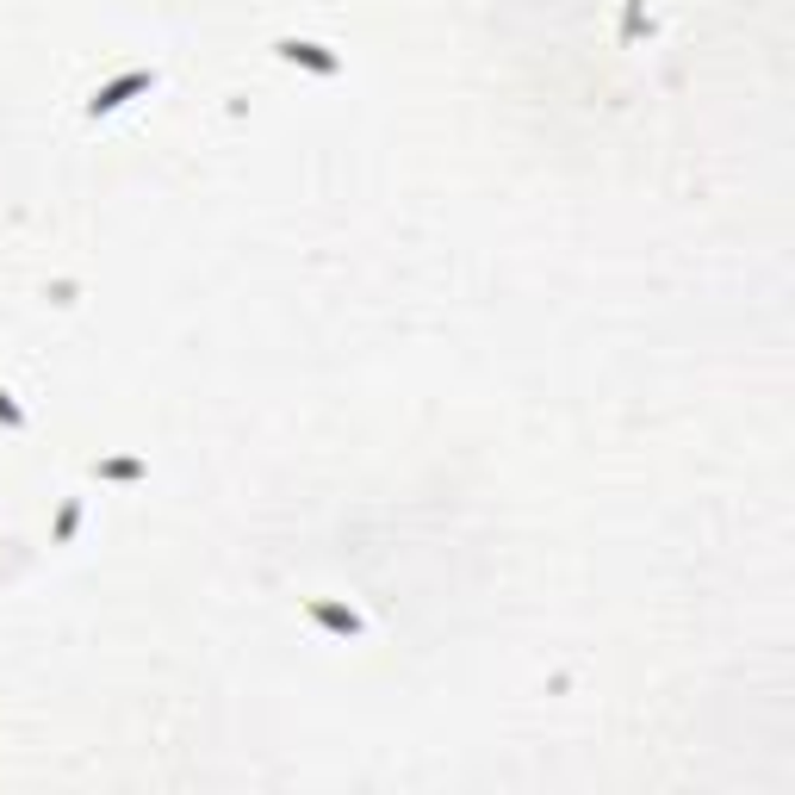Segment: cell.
<instances>
[{"label": "cell", "mask_w": 795, "mask_h": 795, "mask_svg": "<svg viewBox=\"0 0 795 795\" xmlns=\"http://www.w3.org/2000/svg\"><path fill=\"white\" fill-rule=\"evenodd\" d=\"M311 622L336 627V634H361V616L354 609H330V603H311Z\"/></svg>", "instance_id": "3957f363"}, {"label": "cell", "mask_w": 795, "mask_h": 795, "mask_svg": "<svg viewBox=\"0 0 795 795\" xmlns=\"http://www.w3.org/2000/svg\"><path fill=\"white\" fill-rule=\"evenodd\" d=\"M149 87H156V75H149V69H138V75H125V81H112V87H100L87 112H94V118H100V112H118V106L131 100V94H149Z\"/></svg>", "instance_id": "6da1fadb"}, {"label": "cell", "mask_w": 795, "mask_h": 795, "mask_svg": "<svg viewBox=\"0 0 795 795\" xmlns=\"http://www.w3.org/2000/svg\"><path fill=\"white\" fill-rule=\"evenodd\" d=\"M280 56H292V63H305V69H317V75H336V69H342L336 56H323V44H305V37H286V44H280Z\"/></svg>", "instance_id": "7a4b0ae2"}, {"label": "cell", "mask_w": 795, "mask_h": 795, "mask_svg": "<svg viewBox=\"0 0 795 795\" xmlns=\"http://www.w3.org/2000/svg\"><path fill=\"white\" fill-rule=\"evenodd\" d=\"M0 423H6V429H25V416H19V404H13L6 392H0Z\"/></svg>", "instance_id": "277c9868"}]
</instances>
